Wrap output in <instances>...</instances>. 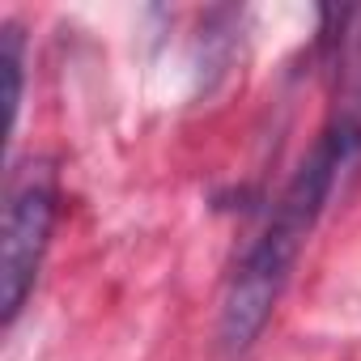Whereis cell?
<instances>
[{"instance_id":"cell-1","label":"cell","mask_w":361,"mask_h":361,"mask_svg":"<svg viewBox=\"0 0 361 361\" xmlns=\"http://www.w3.org/2000/svg\"><path fill=\"white\" fill-rule=\"evenodd\" d=\"M327 196L306 183V178H289V188L281 192L268 230L259 234V243L243 255L230 289H226V306H221V344L230 353H247L255 344V336L264 331V323L276 310V298L293 272V259L302 251V243L310 238L314 221L323 217Z\"/></svg>"},{"instance_id":"cell-2","label":"cell","mask_w":361,"mask_h":361,"mask_svg":"<svg viewBox=\"0 0 361 361\" xmlns=\"http://www.w3.org/2000/svg\"><path fill=\"white\" fill-rule=\"evenodd\" d=\"M51 221H56V192L39 174L9 196L5 209V238H0V319L13 323L26 293L35 289V276L43 268L47 243H51Z\"/></svg>"},{"instance_id":"cell-3","label":"cell","mask_w":361,"mask_h":361,"mask_svg":"<svg viewBox=\"0 0 361 361\" xmlns=\"http://www.w3.org/2000/svg\"><path fill=\"white\" fill-rule=\"evenodd\" d=\"M0 102H5V132H13L18 106H22V35H18V26H5V35H0Z\"/></svg>"}]
</instances>
